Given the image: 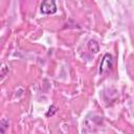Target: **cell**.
<instances>
[{"label": "cell", "instance_id": "5", "mask_svg": "<svg viewBox=\"0 0 134 134\" xmlns=\"http://www.w3.org/2000/svg\"><path fill=\"white\" fill-rule=\"evenodd\" d=\"M55 112H57V107H55V106H50V107H49L48 112L46 113V116H47V117L52 116V115H53Z\"/></svg>", "mask_w": 134, "mask_h": 134}, {"label": "cell", "instance_id": "2", "mask_svg": "<svg viewBox=\"0 0 134 134\" xmlns=\"http://www.w3.org/2000/svg\"><path fill=\"white\" fill-rule=\"evenodd\" d=\"M112 63H113V59H112V55L109 54V53H106L102 61H100V65H99V73H104L106 72L111 66H112Z\"/></svg>", "mask_w": 134, "mask_h": 134}, {"label": "cell", "instance_id": "1", "mask_svg": "<svg viewBox=\"0 0 134 134\" xmlns=\"http://www.w3.org/2000/svg\"><path fill=\"white\" fill-rule=\"evenodd\" d=\"M57 12V4L54 0H43L41 3V13L44 15H51Z\"/></svg>", "mask_w": 134, "mask_h": 134}, {"label": "cell", "instance_id": "4", "mask_svg": "<svg viewBox=\"0 0 134 134\" xmlns=\"http://www.w3.org/2000/svg\"><path fill=\"white\" fill-rule=\"evenodd\" d=\"M0 125H1V126H0V132H1V133H4V132H5V129L8 127V121L3 118V119H1Z\"/></svg>", "mask_w": 134, "mask_h": 134}, {"label": "cell", "instance_id": "3", "mask_svg": "<svg viewBox=\"0 0 134 134\" xmlns=\"http://www.w3.org/2000/svg\"><path fill=\"white\" fill-rule=\"evenodd\" d=\"M88 48H89L91 51H93V52H97L98 49H99V45H98V43H97L96 41L90 40L89 43H88Z\"/></svg>", "mask_w": 134, "mask_h": 134}]
</instances>
